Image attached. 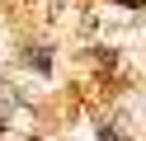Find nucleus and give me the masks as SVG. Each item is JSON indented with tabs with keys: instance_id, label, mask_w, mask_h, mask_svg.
Wrapping results in <instances>:
<instances>
[{
	"instance_id": "obj_3",
	"label": "nucleus",
	"mask_w": 146,
	"mask_h": 141,
	"mask_svg": "<svg viewBox=\"0 0 146 141\" xmlns=\"http://www.w3.org/2000/svg\"><path fill=\"white\" fill-rule=\"evenodd\" d=\"M0 127H5V103H0Z\"/></svg>"
},
{
	"instance_id": "obj_2",
	"label": "nucleus",
	"mask_w": 146,
	"mask_h": 141,
	"mask_svg": "<svg viewBox=\"0 0 146 141\" xmlns=\"http://www.w3.org/2000/svg\"><path fill=\"white\" fill-rule=\"evenodd\" d=\"M99 141H123V136H118L113 127H104V132H99Z\"/></svg>"
},
{
	"instance_id": "obj_1",
	"label": "nucleus",
	"mask_w": 146,
	"mask_h": 141,
	"mask_svg": "<svg viewBox=\"0 0 146 141\" xmlns=\"http://www.w3.org/2000/svg\"><path fill=\"white\" fill-rule=\"evenodd\" d=\"M29 66H38V71H47L52 61H47V52H29Z\"/></svg>"
}]
</instances>
